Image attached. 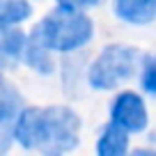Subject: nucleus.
<instances>
[{
	"instance_id": "nucleus-1",
	"label": "nucleus",
	"mask_w": 156,
	"mask_h": 156,
	"mask_svg": "<svg viewBox=\"0 0 156 156\" xmlns=\"http://www.w3.org/2000/svg\"><path fill=\"white\" fill-rule=\"evenodd\" d=\"M80 119L67 106L25 108L19 112L14 138L28 149H41L46 154L69 151L78 145Z\"/></svg>"
},
{
	"instance_id": "nucleus-2",
	"label": "nucleus",
	"mask_w": 156,
	"mask_h": 156,
	"mask_svg": "<svg viewBox=\"0 0 156 156\" xmlns=\"http://www.w3.org/2000/svg\"><path fill=\"white\" fill-rule=\"evenodd\" d=\"M92 21L83 14L80 9H55L48 14L41 23L34 28L32 37L39 44H44L48 51H60V53H69V51L83 48L92 39Z\"/></svg>"
},
{
	"instance_id": "nucleus-3",
	"label": "nucleus",
	"mask_w": 156,
	"mask_h": 156,
	"mask_svg": "<svg viewBox=\"0 0 156 156\" xmlns=\"http://www.w3.org/2000/svg\"><path fill=\"white\" fill-rule=\"evenodd\" d=\"M140 60H142V53L136 48H129V46H122V44L106 46L90 67V73H87L90 85L97 90L117 87L124 80L133 78Z\"/></svg>"
},
{
	"instance_id": "nucleus-4",
	"label": "nucleus",
	"mask_w": 156,
	"mask_h": 156,
	"mask_svg": "<svg viewBox=\"0 0 156 156\" xmlns=\"http://www.w3.org/2000/svg\"><path fill=\"white\" fill-rule=\"evenodd\" d=\"M110 119H112V124L122 126L124 131L138 133L147 126V108L136 92H122L112 101Z\"/></svg>"
},
{
	"instance_id": "nucleus-5",
	"label": "nucleus",
	"mask_w": 156,
	"mask_h": 156,
	"mask_svg": "<svg viewBox=\"0 0 156 156\" xmlns=\"http://www.w3.org/2000/svg\"><path fill=\"white\" fill-rule=\"evenodd\" d=\"M115 12L126 23L145 25L156 19V0H115Z\"/></svg>"
},
{
	"instance_id": "nucleus-6",
	"label": "nucleus",
	"mask_w": 156,
	"mask_h": 156,
	"mask_svg": "<svg viewBox=\"0 0 156 156\" xmlns=\"http://www.w3.org/2000/svg\"><path fill=\"white\" fill-rule=\"evenodd\" d=\"M129 149V138H126V131L122 126H117V124H108L103 129L101 138L97 142V151L101 156H122L126 154Z\"/></svg>"
},
{
	"instance_id": "nucleus-7",
	"label": "nucleus",
	"mask_w": 156,
	"mask_h": 156,
	"mask_svg": "<svg viewBox=\"0 0 156 156\" xmlns=\"http://www.w3.org/2000/svg\"><path fill=\"white\" fill-rule=\"evenodd\" d=\"M25 44H28V39L21 30L0 28V67H5L12 60H19L23 55Z\"/></svg>"
},
{
	"instance_id": "nucleus-8",
	"label": "nucleus",
	"mask_w": 156,
	"mask_h": 156,
	"mask_svg": "<svg viewBox=\"0 0 156 156\" xmlns=\"http://www.w3.org/2000/svg\"><path fill=\"white\" fill-rule=\"evenodd\" d=\"M32 7L28 0H0V28H9V25L23 23L30 19Z\"/></svg>"
},
{
	"instance_id": "nucleus-9",
	"label": "nucleus",
	"mask_w": 156,
	"mask_h": 156,
	"mask_svg": "<svg viewBox=\"0 0 156 156\" xmlns=\"http://www.w3.org/2000/svg\"><path fill=\"white\" fill-rule=\"evenodd\" d=\"M21 108V94L9 80L0 76V124L9 122L14 115H19Z\"/></svg>"
},
{
	"instance_id": "nucleus-10",
	"label": "nucleus",
	"mask_w": 156,
	"mask_h": 156,
	"mask_svg": "<svg viewBox=\"0 0 156 156\" xmlns=\"http://www.w3.org/2000/svg\"><path fill=\"white\" fill-rule=\"evenodd\" d=\"M23 58H25V62H28L32 69H37V71H41V73H51L53 71V62H51V58H48V48H46L44 44H39L34 37H32L30 44H25Z\"/></svg>"
},
{
	"instance_id": "nucleus-11",
	"label": "nucleus",
	"mask_w": 156,
	"mask_h": 156,
	"mask_svg": "<svg viewBox=\"0 0 156 156\" xmlns=\"http://www.w3.org/2000/svg\"><path fill=\"white\" fill-rule=\"evenodd\" d=\"M142 87H145L147 92L156 94V58L147 64L145 73H142Z\"/></svg>"
},
{
	"instance_id": "nucleus-12",
	"label": "nucleus",
	"mask_w": 156,
	"mask_h": 156,
	"mask_svg": "<svg viewBox=\"0 0 156 156\" xmlns=\"http://www.w3.org/2000/svg\"><path fill=\"white\" fill-rule=\"evenodd\" d=\"M101 0H58V5L64 9H85V7H94Z\"/></svg>"
}]
</instances>
